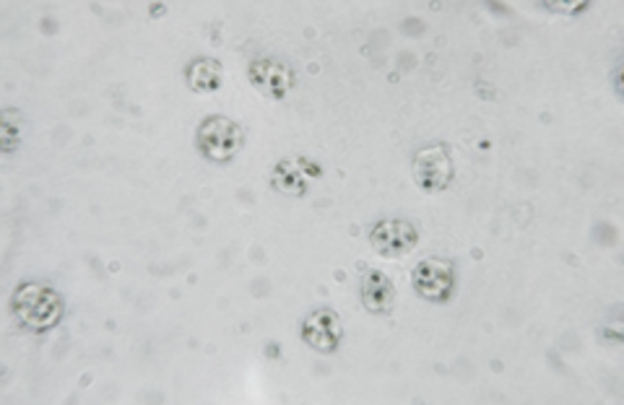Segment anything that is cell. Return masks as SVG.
Segmentation results:
<instances>
[{
  "instance_id": "1",
  "label": "cell",
  "mask_w": 624,
  "mask_h": 405,
  "mask_svg": "<svg viewBox=\"0 0 624 405\" xmlns=\"http://www.w3.org/2000/svg\"><path fill=\"white\" fill-rule=\"evenodd\" d=\"M11 312L23 330L45 333L60 323L62 296L50 284L27 280V284H21L13 292Z\"/></svg>"
},
{
  "instance_id": "2",
  "label": "cell",
  "mask_w": 624,
  "mask_h": 405,
  "mask_svg": "<svg viewBox=\"0 0 624 405\" xmlns=\"http://www.w3.org/2000/svg\"><path fill=\"white\" fill-rule=\"evenodd\" d=\"M242 144H245V130L232 117L211 115L195 130V146L206 161L230 164L242 151Z\"/></svg>"
},
{
  "instance_id": "3",
  "label": "cell",
  "mask_w": 624,
  "mask_h": 405,
  "mask_svg": "<svg viewBox=\"0 0 624 405\" xmlns=\"http://www.w3.org/2000/svg\"><path fill=\"white\" fill-rule=\"evenodd\" d=\"M413 292H417L425 302L445 304L450 302V296L456 294V265L445 257H425L411 273Z\"/></svg>"
},
{
  "instance_id": "4",
  "label": "cell",
  "mask_w": 624,
  "mask_h": 405,
  "mask_svg": "<svg viewBox=\"0 0 624 405\" xmlns=\"http://www.w3.org/2000/svg\"><path fill=\"white\" fill-rule=\"evenodd\" d=\"M411 175L417 187H421L425 192H442L445 187L452 182V159H450V148L445 144H432L419 148L413 154L411 161Z\"/></svg>"
},
{
  "instance_id": "5",
  "label": "cell",
  "mask_w": 624,
  "mask_h": 405,
  "mask_svg": "<svg viewBox=\"0 0 624 405\" xmlns=\"http://www.w3.org/2000/svg\"><path fill=\"white\" fill-rule=\"evenodd\" d=\"M300 335L304 346L315 350V354H335L343 340L341 317L333 309L320 307L302 319Z\"/></svg>"
},
{
  "instance_id": "6",
  "label": "cell",
  "mask_w": 624,
  "mask_h": 405,
  "mask_svg": "<svg viewBox=\"0 0 624 405\" xmlns=\"http://www.w3.org/2000/svg\"><path fill=\"white\" fill-rule=\"evenodd\" d=\"M419 241V229L406 218H382L370 229V245L382 257H403Z\"/></svg>"
},
{
  "instance_id": "7",
  "label": "cell",
  "mask_w": 624,
  "mask_h": 405,
  "mask_svg": "<svg viewBox=\"0 0 624 405\" xmlns=\"http://www.w3.org/2000/svg\"><path fill=\"white\" fill-rule=\"evenodd\" d=\"M247 76L255 89L271 99H286V93L294 89V70L281 60L257 58L250 62Z\"/></svg>"
},
{
  "instance_id": "8",
  "label": "cell",
  "mask_w": 624,
  "mask_h": 405,
  "mask_svg": "<svg viewBox=\"0 0 624 405\" xmlns=\"http://www.w3.org/2000/svg\"><path fill=\"white\" fill-rule=\"evenodd\" d=\"M364 309L370 315H390L396 304V286L382 270H367L362 278V292H359Z\"/></svg>"
},
{
  "instance_id": "9",
  "label": "cell",
  "mask_w": 624,
  "mask_h": 405,
  "mask_svg": "<svg viewBox=\"0 0 624 405\" xmlns=\"http://www.w3.org/2000/svg\"><path fill=\"white\" fill-rule=\"evenodd\" d=\"M308 177H310V164L308 159H281L276 167L271 171L273 185L276 190L284 195H292V198H302L308 192Z\"/></svg>"
},
{
  "instance_id": "10",
  "label": "cell",
  "mask_w": 624,
  "mask_h": 405,
  "mask_svg": "<svg viewBox=\"0 0 624 405\" xmlns=\"http://www.w3.org/2000/svg\"><path fill=\"white\" fill-rule=\"evenodd\" d=\"M185 83L195 93H214L224 83V68L214 58H193L185 66Z\"/></svg>"
},
{
  "instance_id": "11",
  "label": "cell",
  "mask_w": 624,
  "mask_h": 405,
  "mask_svg": "<svg viewBox=\"0 0 624 405\" xmlns=\"http://www.w3.org/2000/svg\"><path fill=\"white\" fill-rule=\"evenodd\" d=\"M0 128H3V154H13L21 146V112L19 109H3L0 112Z\"/></svg>"
}]
</instances>
